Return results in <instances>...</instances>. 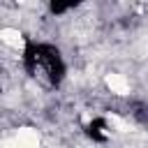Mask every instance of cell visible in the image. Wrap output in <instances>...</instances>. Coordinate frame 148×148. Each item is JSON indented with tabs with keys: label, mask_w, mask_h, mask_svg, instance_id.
<instances>
[{
	"label": "cell",
	"mask_w": 148,
	"mask_h": 148,
	"mask_svg": "<svg viewBox=\"0 0 148 148\" xmlns=\"http://www.w3.org/2000/svg\"><path fill=\"white\" fill-rule=\"evenodd\" d=\"M104 86L111 95H118V97H127L132 92V81L120 72H106L104 74Z\"/></svg>",
	"instance_id": "cell-1"
},
{
	"label": "cell",
	"mask_w": 148,
	"mask_h": 148,
	"mask_svg": "<svg viewBox=\"0 0 148 148\" xmlns=\"http://www.w3.org/2000/svg\"><path fill=\"white\" fill-rule=\"evenodd\" d=\"M0 42H2L7 49H12V51H23V46H25L23 32H21L18 28H12V25H5V28L0 30Z\"/></svg>",
	"instance_id": "cell-2"
},
{
	"label": "cell",
	"mask_w": 148,
	"mask_h": 148,
	"mask_svg": "<svg viewBox=\"0 0 148 148\" xmlns=\"http://www.w3.org/2000/svg\"><path fill=\"white\" fill-rule=\"evenodd\" d=\"M14 141L18 143V148H39L42 146L39 132L32 130V127H18L14 132Z\"/></svg>",
	"instance_id": "cell-3"
}]
</instances>
